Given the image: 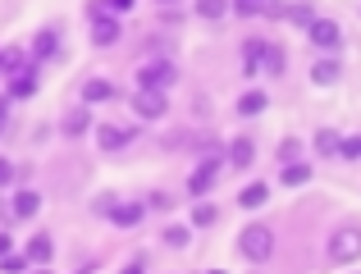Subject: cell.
Returning a JSON list of instances; mask_svg holds the SVG:
<instances>
[{
    "label": "cell",
    "instance_id": "obj_16",
    "mask_svg": "<svg viewBox=\"0 0 361 274\" xmlns=\"http://www.w3.org/2000/svg\"><path fill=\"white\" fill-rule=\"evenodd\" d=\"M279 178H283V187H302V183H311V165H302V160H283Z\"/></svg>",
    "mask_w": 361,
    "mask_h": 274
},
{
    "label": "cell",
    "instance_id": "obj_26",
    "mask_svg": "<svg viewBox=\"0 0 361 274\" xmlns=\"http://www.w3.org/2000/svg\"><path fill=\"white\" fill-rule=\"evenodd\" d=\"M316 151H320V156H334V151H338V133H334V128H320V133H316Z\"/></svg>",
    "mask_w": 361,
    "mask_h": 274
},
{
    "label": "cell",
    "instance_id": "obj_25",
    "mask_svg": "<svg viewBox=\"0 0 361 274\" xmlns=\"http://www.w3.org/2000/svg\"><path fill=\"white\" fill-rule=\"evenodd\" d=\"M283 18H288V23H298V27H307L316 14H311V5H283Z\"/></svg>",
    "mask_w": 361,
    "mask_h": 274
},
{
    "label": "cell",
    "instance_id": "obj_6",
    "mask_svg": "<svg viewBox=\"0 0 361 274\" xmlns=\"http://www.w3.org/2000/svg\"><path fill=\"white\" fill-rule=\"evenodd\" d=\"M307 32H311V42H316L325 55H334L338 46H343V32H338V23H334V18H311V23H307Z\"/></svg>",
    "mask_w": 361,
    "mask_h": 274
},
{
    "label": "cell",
    "instance_id": "obj_20",
    "mask_svg": "<svg viewBox=\"0 0 361 274\" xmlns=\"http://www.w3.org/2000/svg\"><path fill=\"white\" fill-rule=\"evenodd\" d=\"M261 69H270V73H283V46L265 42V51H261Z\"/></svg>",
    "mask_w": 361,
    "mask_h": 274
},
{
    "label": "cell",
    "instance_id": "obj_22",
    "mask_svg": "<svg viewBox=\"0 0 361 274\" xmlns=\"http://www.w3.org/2000/svg\"><path fill=\"white\" fill-rule=\"evenodd\" d=\"M160 238H165V247H188V238H192V229H188V224H169V229L160 233Z\"/></svg>",
    "mask_w": 361,
    "mask_h": 274
},
{
    "label": "cell",
    "instance_id": "obj_35",
    "mask_svg": "<svg viewBox=\"0 0 361 274\" xmlns=\"http://www.w3.org/2000/svg\"><path fill=\"white\" fill-rule=\"evenodd\" d=\"M5 251H9V233H0V256H5Z\"/></svg>",
    "mask_w": 361,
    "mask_h": 274
},
{
    "label": "cell",
    "instance_id": "obj_37",
    "mask_svg": "<svg viewBox=\"0 0 361 274\" xmlns=\"http://www.w3.org/2000/svg\"><path fill=\"white\" fill-rule=\"evenodd\" d=\"M160 5H174V0H160Z\"/></svg>",
    "mask_w": 361,
    "mask_h": 274
},
{
    "label": "cell",
    "instance_id": "obj_36",
    "mask_svg": "<svg viewBox=\"0 0 361 274\" xmlns=\"http://www.w3.org/2000/svg\"><path fill=\"white\" fill-rule=\"evenodd\" d=\"M5 115H9V101H5V96H0V119H5Z\"/></svg>",
    "mask_w": 361,
    "mask_h": 274
},
{
    "label": "cell",
    "instance_id": "obj_29",
    "mask_svg": "<svg viewBox=\"0 0 361 274\" xmlns=\"http://www.w3.org/2000/svg\"><path fill=\"white\" fill-rule=\"evenodd\" d=\"M261 9H265V0H233V14H243V18L261 14Z\"/></svg>",
    "mask_w": 361,
    "mask_h": 274
},
{
    "label": "cell",
    "instance_id": "obj_24",
    "mask_svg": "<svg viewBox=\"0 0 361 274\" xmlns=\"http://www.w3.org/2000/svg\"><path fill=\"white\" fill-rule=\"evenodd\" d=\"M261 110H265V92H247L238 101V115H261Z\"/></svg>",
    "mask_w": 361,
    "mask_h": 274
},
{
    "label": "cell",
    "instance_id": "obj_23",
    "mask_svg": "<svg viewBox=\"0 0 361 274\" xmlns=\"http://www.w3.org/2000/svg\"><path fill=\"white\" fill-rule=\"evenodd\" d=\"M197 18H224L229 14V5H224V0H197Z\"/></svg>",
    "mask_w": 361,
    "mask_h": 274
},
{
    "label": "cell",
    "instance_id": "obj_34",
    "mask_svg": "<svg viewBox=\"0 0 361 274\" xmlns=\"http://www.w3.org/2000/svg\"><path fill=\"white\" fill-rule=\"evenodd\" d=\"M9 220H14V215H9V206H0V224H9Z\"/></svg>",
    "mask_w": 361,
    "mask_h": 274
},
{
    "label": "cell",
    "instance_id": "obj_17",
    "mask_svg": "<svg viewBox=\"0 0 361 274\" xmlns=\"http://www.w3.org/2000/svg\"><path fill=\"white\" fill-rule=\"evenodd\" d=\"M87 128H92V115H87V106H73L69 115H64V133H69V137H82Z\"/></svg>",
    "mask_w": 361,
    "mask_h": 274
},
{
    "label": "cell",
    "instance_id": "obj_30",
    "mask_svg": "<svg viewBox=\"0 0 361 274\" xmlns=\"http://www.w3.org/2000/svg\"><path fill=\"white\" fill-rule=\"evenodd\" d=\"M338 156H343V160H357L361 156V142L357 137H338Z\"/></svg>",
    "mask_w": 361,
    "mask_h": 274
},
{
    "label": "cell",
    "instance_id": "obj_32",
    "mask_svg": "<svg viewBox=\"0 0 361 274\" xmlns=\"http://www.w3.org/2000/svg\"><path fill=\"white\" fill-rule=\"evenodd\" d=\"M101 5H106V14H128L133 0H101Z\"/></svg>",
    "mask_w": 361,
    "mask_h": 274
},
{
    "label": "cell",
    "instance_id": "obj_9",
    "mask_svg": "<svg viewBox=\"0 0 361 274\" xmlns=\"http://www.w3.org/2000/svg\"><path fill=\"white\" fill-rule=\"evenodd\" d=\"M32 92H37V73L27 69V64L23 69H9V96L23 101V96H32Z\"/></svg>",
    "mask_w": 361,
    "mask_h": 274
},
{
    "label": "cell",
    "instance_id": "obj_14",
    "mask_svg": "<svg viewBox=\"0 0 361 274\" xmlns=\"http://www.w3.org/2000/svg\"><path fill=\"white\" fill-rule=\"evenodd\" d=\"M51 256H55V242L46 238V233H37V238L27 242V266H51Z\"/></svg>",
    "mask_w": 361,
    "mask_h": 274
},
{
    "label": "cell",
    "instance_id": "obj_11",
    "mask_svg": "<svg viewBox=\"0 0 361 274\" xmlns=\"http://www.w3.org/2000/svg\"><path fill=\"white\" fill-rule=\"evenodd\" d=\"M338 78H343V64H338L334 55H325V60L311 64V82H320V87H325V82H338Z\"/></svg>",
    "mask_w": 361,
    "mask_h": 274
},
{
    "label": "cell",
    "instance_id": "obj_18",
    "mask_svg": "<svg viewBox=\"0 0 361 274\" xmlns=\"http://www.w3.org/2000/svg\"><path fill=\"white\" fill-rule=\"evenodd\" d=\"M265 197H270V187H265V183H247L243 192H238V206H243V211H256V206H265Z\"/></svg>",
    "mask_w": 361,
    "mask_h": 274
},
{
    "label": "cell",
    "instance_id": "obj_19",
    "mask_svg": "<svg viewBox=\"0 0 361 274\" xmlns=\"http://www.w3.org/2000/svg\"><path fill=\"white\" fill-rule=\"evenodd\" d=\"M261 51H265V42H261V37L243 42V69H247V73H256V69H261Z\"/></svg>",
    "mask_w": 361,
    "mask_h": 274
},
{
    "label": "cell",
    "instance_id": "obj_4",
    "mask_svg": "<svg viewBox=\"0 0 361 274\" xmlns=\"http://www.w3.org/2000/svg\"><path fill=\"white\" fill-rule=\"evenodd\" d=\"M133 110H137V119H165V115H169V96H165L160 87H137Z\"/></svg>",
    "mask_w": 361,
    "mask_h": 274
},
{
    "label": "cell",
    "instance_id": "obj_15",
    "mask_svg": "<svg viewBox=\"0 0 361 274\" xmlns=\"http://www.w3.org/2000/svg\"><path fill=\"white\" fill-rule=\"evenodd\" d=\"M42 211V197L32 192V187H23V192L14 197V206H9V215H14V220H27V215H37Z\"/></svg>",
    "mask_w": 361,
    "mask_h": 274
},
{
    "label": "cell",
    "instance_id": "obj_12",
    "mask_svg": "<svg viewBox=\"0 0 361 274\" xmlns=\"http://www.w3.org/2000/svg\"><path fill=\"white\" fill-rule=\"evenodd\" d=\"M115 96V82L110 78H87L82 82V106H97V101H110Z\"/></svg>",
    "mask_w": 361,
    "mask_h": 274
},
{
    "label": "cell",
    "instance_id": "obj_5",
    "mask_svg": "<svg viewBox=\"0 0 361 274\" xmlns=\"http://www.w3.org/2000/svg\"><path fill=\"white\" fill-rule=\"evenodd\" d=\"M101 211L110 215V224H119V229H133V224H142L147 206H142V201H115V197H106V201H101Z\"/></svg>",
    "mask_w": 361,
    "mask_h": 274
},
{
    "label": "cell",
    "instance_id": "obj_10",
    "mask_svg": "<svg viewBox=\"0 0 361 274\" xmlns=\"http://www.w3.org/2000/svg\"><path fill=\"white\" fill-rule=\"evenodd\" d=\"M115 42H119V18L97 14V23H92V46H115Z\"/></svg>",
    "mask_w": 361,
    "mask_h": 274
},
{
    "label": "cell",
    "instance_id": "obj_1",
    "mask_svg": "<svg viewBox=\"0 0 361 274\" xmlns=\"http://www.w3.org/2000/svg\"><path fill=\"white\" fill-rule=\"evenodd\" d=\"M238 256L252 261V266H261V261L274 256V229L270 224H247L238 233Z\"/></svg>",
    "mask_w": 361,
    "mask_h": 274
},
{
    "label": "cell",
    "instance_id": "obj_3",
    "mask_svg": "<svg viewBox=\"0 0 361 274\" xmlns=\"http://www.w3.org/2000/svg\"><path fill=\"white\" fill-rule=\"evenodd\" d=\"M178 82V69L169 60H147L137 69V87H160V92H169Z\"/></svg>",
    "mask_w": 361,
    "mask_h": 274
},
{
    "label": "cell",
    "instance_id": "obj_33",
    "mask_svg": "<svg viewBox=\"0 0 361 274\" xmlns=\"http://www.w3.org/2000/svg\"><path fill=\"white\" fill-rule=\"evenodd\" d=\"M23 266H27V256H9V251L0 256V270H23Z\"/></svg>",
    "mask_w": 361,
    "mask_h": 274
},
{
    "label": "cell",
    "instance_id": "obj_2",
    "mask_svg": "<svg viewBox=\"0 0 361 274\" xmlns=\"http://www.w3.org/2000/svg\"><path fill=\"white\" fill-rule=\"evenodd\" d=\"M361 256V229L357 224H343V229L329 238V261L334 266H348V261H357Z\"/></svg>",
    "mask_w": 361,
    "mask_h": 274
},
{
    "label": "cell",
    "instance_id": "obj_7",
    "mask_svg": "<svg viewBox=\"0 0 361 274\" xmlns=\"http://www.w3.org/2000/svg\"><path fill=\"white\" fill-rule=\"evenodd\" d=\"M133 142V128L128 124H101L97 128V147L101 151H123Z\"/></svg>",
    "mask_w": 361,
    "mask_h": 274
},
{
    "label": "cell",
    "instance_id": "obj_27",
    "mask_svg": "<svg viewBox=\"0 0 361 274\" xmlns=\"http://www.w3.org/2000/svg\"><path fill=\"white\" fill-rule=\"evenodd\" d=\"M169 206H174V197H169L165 187H156V192L147 197V211H169Z\"/></svg>",
    "mask_w": 361,
    "mask_h": 274
},
{
    "label": "cell",
    "instance_id": "obj_13",
    "mask_svg": "<svg viewBox=\"0 0 361 274\" xmlns=\"http://www.w3.org/2000/svg\"><path fill=\"white\" fill-rule=\"evenodd\" d=\"M55 51H60V32H55V27H42V32L32 37V60H51Z\"/></svg>",
    "mask_w": 361,
    "mask_h": 274
},
{
    "label": "cell",
    "instance_id": "obj_21",
    "mask_svg": "<svg viewBox=\"0 0 361 274\" xmlns=\"http://www.w3.org/2000/svg\"><path fill=\"white\" fill-rule=\"evenodd\" d=\"M192 224H197V229H211V224H220V211H215L211 201H197V211H192Z\"/></svg>",
    "mask_w": 361,
    "mask_h": 274
},
{
    "label": "cell",
    "instance_id": "obj_31",
    "mask_svg": "<svg viewBox=\"0 0 361 274\" xmlns=\"http://www.w3.org/2000/svg\"><path fill=\"white\" fill-rule=\"evenodd\" d=\"M14 178H18L14 160H5V156H0V187H9V183H14Z\"/></svg>",
    "mask_w": 361,
    "mask_h": 274
},
{
    "label": "cell",
    "instance_id": "obj_28",
    "mask_svg": "<svg viewBox=\"0 0 361 274\" xmlns=\"http://www.w3.org/2000/svg\"><path fill=\"white\" fill-rule=\"evenodd\" d=\"M298 156H302V142L298 137H283L279 142V165H283V160H298Z\"/></svg>",
    "mask_w": 361,
    "mask_h": 274
},
{
    "label": "cell",
    "instance_id": "obj_8",
    "mask_svg": "<svg viewBox=\"0 0 361 274\" xmlns=\"http://www.w3.org/2000/svg\"><path fill=\"white\" fill-rule=\"evenodd\" d=\"M224 160H229L233 169H247V165L256 160V142H252V137H233L229 147H224Z\"/></svg>",
    "mask_w": 361,
    "mask_h": 274
}]
</instances>
